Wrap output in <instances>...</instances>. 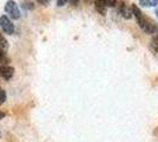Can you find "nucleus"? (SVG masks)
Wrapping results in <instances>:
<instances>
[{"label":"nucleus","mask_w":158,"mask_h":142,"mask_svg":"<svg viewBox=\"0 0 158 142\" xmlns=\"http://www.w3.org/2000/svg\"><path fill=\"white\" fill-rule=\"evenodd\" d=\"M132 13L136 17L139 27L144 31L145 33L146 34L158 33V26L156 25V23L153 20H151L150 18L145 17L144 14H143V12L140 11V8L136 4H132Z\"/></svg>","instance_id":"obj_1"},{"label":"nucleus","mask_w":158,"mask_h":142,"mask_svg":"<svg viewBox=\"0 0 158 142\" xmlns=\"http://www.w3.org/2000/svg\"><path fill=\"white\" fill-rule=\"evenodd\" d=\"M5 11L13 19H19L20 18V10L14 0H8L7 1L6 5H5Z\"/></svg>","instance_id":"obj_2"},{"label":"nucleus","mask_w":158,"mask_h":142,"mask_svg":"<svg viewBox=\"0 0 158 142\" xmlns=\"http://www.w3.org/2000/svg\"><path fill=\"white\" fill-rule=\"evenodd\" d=\"M0 27L7 34H12L14 32V24L7 15H1L0 17Z\"/></svg>","instance_id":"obj_3"},{"label":"nucleus","mask_w":158,"mask_h":142,"mask_svg":"<svg viewBox=\"0 0 158 142\" xmlns=\"http://www.w3.org/2000/svg\"><path fill=\"white\" fill-rule=\"evenodd\" d=\"M118 11L119 13L123 15V18H125V19H130L132 17V6L130 7L129 6V4L126 2L125 0H122L120 2H119V7H118Z\"/></svg>","instance_id":"obj_4"},{"label":"nucleus","mask_w":158,"mask_h":142,"mask_svg":"<svg viewBox=\"0 0 158 142\" xmlns=\"http://www.w3.org/2000/svg\"><path fill=\"white\" fill-rule=\"evenodd\" d=\"M14 74V69L8 67V65H0V76L4 78V80H11L12 76Z\"/></svg>","instance_id":"obj_5"},{"label":"nucleus","mask_w":158,"mask_h":142,"mask_svg":"<svg viewBox=\"0 0 158 142\" xmlns=\"http://www.w3.org/2000/svg\"><path fill=\"white\" fill-rule=\"evenodd\" d=\"M94 7H96V11L100 13L102 15H105L106 14V8L107 6L105 5V2L103 0H96L94 1Z\"/></svg>","instance_id":"obj_6"},{"label":"nucleus","mask_w":158,"mask_h":142,"mask_svg":"<svg viewBox=\"0 0 158 142\" xmlns=\"http://www.w3.org/2000/svg\"><path fill=\"white\" fill-rule=\"evenodd\" d=\"M139 5L143 7H155L158 5V0H139Z\"/></svg>","instance_id":"obj_7"},{"label":"nucleus","mask_w":158,"mask_h":142,"mask_svg":"<svg viewBox=\"0 0 158 142\" xmlns=\"http://www.w3.org/2000/svg\"><path fill=\"white\" fill-rule=\"evenodd\" d=\"M8 62H10V59L7 57V52L4 50H0V63H1V65H7Z\"/></svg>","instance_id":"obj_8"},{"label":"nucleus","mask_w":158,"mask_h":142,"mask_svg":"<svg viewBox=\"0 0 158 142\" xmlns=\"http://www.w3.org/2000/svg\"><path fill=\"white\" fill-rule=\"evenodd\" d=\"M0 50H4V51H6V52H7V50H8L7 39L1 33H0Z\"/></svg>","instance_id":"obj_9"},{"label":"nucleus","mask_w":158,"mask_h":142,"mask_svg":"<svg viewBox=\"0 0 158 142\" xmlns=\"http://www.w3.org/2000/svg\"><path fill=\"white\" fill-rule=\"evenodd\" d=\"M150 47L153 52H158V34L155 36L150 41Z\"/></svg>","instance_id":"obj_10"},{"label":"nucleus","mask_w":158,"mask_h":142,"mask_svg":"<svg viewBox=\"0 0 158 142\" xmlns=\"http://www.w3.org/2000/svg\"><path fill=\"white\" fill-rule=\"evenodd\" d=\"M6 91L4 90V89L0 87V104H2L4 102L6 101Z\"/></svg>","instance_id":"obj_11"},{"label":"nucleus","mask_w":158,"mask_h":142,"mask_svg":"<svg viewBox=\"0 0 158 142\" xmlns=\"http://www.w3.org/2000/svg\"><path fill=\"white\" fill-rule=\"evenodd\" d=\"M107 7H114L117 5V0H103Z\"/></svg>","instance_id":"obj_12"},{"label":"nucleus","mask_w":158,"mask_h":142,"mask_svg":"<svg viewBox=\"0 0 158 142\" xmlns=\"http://www.w3.org/2000/svg\"><path fill=\"white\" fill-rule=\"evenodd\" d=\"M67 1L69 0H57V4H58V6H64Z\"/></svg>","instance_id":"obj_13"},{"label":"nucleus","mask_w":158,"mask_h":142,"mask_svg":"<svg viewBox=\"0 0 158 142\" xmlns=\"http://www.w3.org/2000/svg\"><path fill=\"white\" fill-rule=\"evenodd\" d=\"M39 4H41V5H46V4H48V0H37Z\"/></svg>","instance_id":"obj_14"},{"label":"nucleus","mask_w":158,"mask_h":142,"mask_svg":"<svg viewBox=\"0 0 158 142\" xmlns=\"http://www.w3.org/2000/svg\"><path fill=\"white\" fill-rule=\"evenodd\" d=\"M69 1H70L72 5H74V6H76V5H78V2H79V0H69Z\"/></svg>","instance_id":"obj_15"},{"label":"nucleus","mask_w":158,"mask_h":142,"mask_svg":"<svg viewBox=\"0 0 158 142\" xmlns=\"http://www.w3.org/2000/svg\"><path fill=\"white\" fill-rule=\"evenodd\" d=\"M4 116H5V113L0 111V120H1V118H4Z\"/></svg>","instance_id":"obj_16"},{"label":"nucleus","mask_w":158,"mask_h":142,"mask_svg":"<svg viewBox=\"0 0 158 142\" xmlns=\"http://www.w3.org/2000/svg\"><path fill=\"white\" fill-rule=\"evenodd\" d=\"M156 14H157V18H158V8H156Z\"/></svg>","instance_id":"obj_17"},{"label":"nucleus","mask_w":158,"mask_h":142,"mask_svg":"<svg viewBox=\"0 0 158 142\" xmlns=\"http://www.w3.org/2000/svg\"><path fill=\"white\" fill-rule=\"evenodd\" d=\"M0 137H1V133H0Z\"/></svg>","instance_id":"obj_18"}]
</instances>
